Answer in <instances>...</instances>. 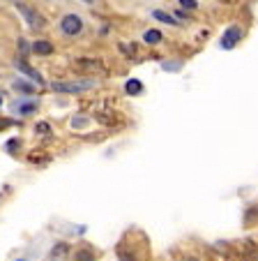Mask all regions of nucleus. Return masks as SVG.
I'll use <instances>...</instances> for the list:
<instances>
[{
  "instance_id": "1",
  "label": "nucleus",
  "mask_w": 258,
  "mask_h": 261,
  "mask_svg": "<svg viewBox=\"0 0 258 261\" xmlns=\"http://www.w3.org/2000/svg\"><path fill=\"white\" fill-rule=\"evenodd\" d=\"M93 86H95L93 79H83V81H65V84H51V90H53V93L76 95V93H83V90H90Z\"/></svg>"
},
{
  "instance_id": "2",
  "label": "nucleus",
  "mask_w": 258,
  "mask_h": 261,
  "mask_svg": "<svg viewBox=\"0 0 258 261\" xmlns=\"http://www.w3.org/2000/svg\"><path fill=\"white\" fill-rule=\"evenodd\" d=\"M74 67L83 74H102L106 72V65L99 58H76L74 60Z\"/></svg>"
},
{
  "instance_id": "3",
  "label": "nucleus",
  "mask_w": 258,
  "mask_h": 261,
  "mask_svg": "<svg viewBox=\"0 0 258 261\" xmlns=\"http://www.w3.org/2000/svg\"><path fill=\"white\" fill-rule=\"evenodd\" d=\"M60 30H63L65 35H69V37H76V35L83 30V21H81V16H76V14H67V16H63V21H60Z\"/></svg>"
},
{
  "instance_id": "4",
  "label": "nucleus",
  "mask_w": 258,
  "mask_h": 261,
  "mask_svg": "<svg viewBox=\"0 0 258 261\" xmlns=\"http://www.w3.org/2000/svg\"><path fill=\"white\" fill-rule=\"evenodd\" d=\"M16 7H19V12L23 14V19H25L28 25H33V28H42V25H44V19H42L30 5H25V3H16Z\"/></svg>"
},
{
  "instance_id": "5",
  "label": "nucleus",
  "mask_w": 258,
  "mask_h": 261,
  "mask_svg": "<svg viewBox=\"0 0 258 261\" xmlns=\"http://www.w3.org/2000/svg\"><path fill=\"white\" fill-rule=\"evenodd\" d=\"M240 40H242V28L231 25L224 33V37H221V46H224V49H235V44H238Z\"/></svg>"
},
{
  "instance_id": "6",
  "label": "nucleus",
  "mask_w": 258,
  "mask_h": 261,
  "mask_svg": "<svg viewBox=\"0 0 258 261\" xmlns=\"http://www.w3.org/2000/svg\"><path fill=\"white\" fill-rule=\"evenodd\" d=\"M12 109H14L19 116H30L37 111V102H33V99H21V102L12 104Z\"/></svg>"
},
{
  "instance_id": "7",
  "label": "nucleus",
  "mask_w": 258,
  "mask_h": 261,
  "mask_svg": "<svg viewBox=\"0 0 258 261\" xmlns=\"http://www.w3.org/2000/svg\"><path fill=\"white\" fill-rule=\"evenodd\" d=\"M14 65H16V67H19V69H21V72H23V74H25V76H30V79H33V81H35V84H39V86L44 84V79H42V74H37V72H35V69H33V67H30V65H28V63H25V60H21V58H19V60H16V63H14Z\"/></svg>"
},
{
  "instance_id": "8",
  "label": "nucleus",
  "mask_w": 258,
  "mask_h": 261,
  "mask_svg": "<svg viewBox=\"0 0 258 261\" xmlns=\"http://www.w3.org/2000/svg\"><path fill=\"white\" fill-rule=\"evenodd\" d=\"M30 51L37 56H49L51 51H53V44L46 40H39V42H33V46H30Z\"/></svg>"
},
{
  "instance_id": "9",
  "label": "nucleus",
  "mask_w": 258,
  "mask_h": 261,
  "mask_svg": "<svg viewBox=\"0 0 258 261\" xmlns=\"http://www.w3.org/2000/svg\"><path fill=\"white\" fill-rule=\"evenodd\" d=\"M125 93L127 95H141L143 93V84L138 79H129L125 84Z\"/></svg>"
},
{
  "instance_id": "10",
  "label": "nucleus",
  "mask_w": 258,
  "mask_h": 261,
  "mask_svg": "<svg viewBox=\"0 0 258 261\" xmlns=\"http://www.w3.org/2000/svg\"><path fill=\"white\" fill-rule=\"evenodd\" d=\"M152 16H155V19H157V21H161V23H168V25H178V19H176V16H170V14H166V12H161V10L152 12Z\"/></svg>"
},
{
  "instance_id": "11",
  "label": "nucleus",
  "mask_w": 258,
  "mask_h": 261,
  "mask_svg": "<svg viewBox=\"0 0 258 261\" xmlns=\"http://www.w3.org/2000/svg\"><path fill=\"white\" fill-rule=\"evenodd\" d=\"M143 40H146L148 44H159V42H161V33H159V30H148V33L143 35Z\"/></svg>"
},
{
  "instance_id": "12",
  "label": "nucleus",
  "mask_w": 258,
  "mask_h": 261,
  "mask_svg": "<svg viewBox=\"0 0 258 261\" xmlns=\"http://www.w3.org/2000/svg\"><path fill=\"white\" fill-rule=\"evenodd\" d=\"M76 261H95V254L90 250H78Z\"/></svg>"
},
{
  "instance_id": "13",
  "label": "nucleus",
  "mask_w": 258,
  "mask_h": 261,
  "mask_svg": "<svg viewBox=\"0 0 258 261\" xmlns=\"http://www.w3.org/2000/svg\"><path fill=\"white\" fill-rule=\"evenodd\" d=\"M14 88H16V90H21V93H28V95L35 90L33 86H30V84H23V81H14Z\"/></svg>"
},
{
  "instance_id": "14",
  "label": "nucleus",
  "mask_w": 258,
  "mask_h": 261,
  "mask_svg": "<svg viewBox=\"0 0 258 261\" xmlns=\"http://www.w3.org/2000/svg\"><path fill=\"white\" fill-rule=\"evenodd\" d=\"M65 252H69V247L65 245V243H60V245H55V247H53V252H51V256H63Z\"/></svg>"
},
{
  "instance_id": "15",
  "label": "nucleus",
  "mask_w": 258,
  "mask_h": 261,
  "mask_svg": "<svg viewBox=\"0 0 258 261\" xmlns=\"http://www.w3.org/2000/svg\"><path fill=\"white\" fill-rule=\"evenodd\" d=\"M180 7H185V10H196L198 3H196V0H180Z\"/></svg>"
},
{
  "instance_id": "16",
  "label": "nucleus",
  "mask_w": 258,
  "mask_h": 261,
  "mask_svg": "<svg viewBox=\"0 0 258 261\" xmlns=\"http://www.w3.org/2000/svg\"><path fill=\"white\" fill-rule=\"evenodd\" d=\"M19 146H21L19 139H12V141H7V150H10V153H12V150H19Z\"/></svg>"
},
{
  "instance_id": "17",
  "label": "nucleus",
  "mask_w": 258,
  "mask_h": 261,
  "mask_svg": "<svg viewBox=\"0 0 258 261\" xmlns=\"http://www.w3.org/2000/svg\"><path fill=\"white\" fill-rule=\"evenodd\" d=\"M37 132H39V134H49L51 127H49L46 123H37Z\"/></svg>"
},
{
  "instance_id": "18",
  "label": "nucleus",
  "mask_w": 258,
  "mask_h": 261,
  "mask_svg": "<svg viewBox=\"0 0 258 261\" xmlns=\"http://www.w3.org/2000/svg\"><path fill=\"white\" fill-rule=\"evenodd\" d=\"M83 3H95V0H83Z\"/></svg>"
},
{
  "instance_id": "19",
  "label": "nucleus",
  "mask_w": 258,
  "mask_h": 261,
  "mask_svg": "<svg viewBox=\"0 0 258 261\" xmlns=\"http://www.w3.org/2000/svg\"><path fill=\"white\" fill-rule=\"evenodd\" d=\"M0 104H3V97H0Z\"/></svg>"
},
{
  "instance_id": "20",
  "label": "nucleus",
  "mask_w": 258,
  "mask_h": 261,
  "mask_svg": "<svg viewBox=\"0 0 258 261\" xmlns=\"http://www.w3.org/2000/svg\"><path fill=\"white\" fill-rule=\"evenodd\" d=\"M224 3H228V0H224Z\"/></svg>"
},
{
  "instance_id": "21",
  "label": "nucleus",
  "mask_w": 258,
  "mask_h": 261,
  "mask_svg": "<svg viewBox=\"0 0 258 261\" xmlns=\"http://www.w3.org/2000/svg\"><path fill=\"white\" fill-rule=\"evenodd\" d=\"M187 261H191V259H187Z\"/></svg>"
},
{
  "instance_id": "22",
  "label": "nucleus",
  "mask_w": 258,
  "mask_h": 261,
  "mask_svg": "<svg viewBox=\"0 0 258 261\" xmlns=\"http://www.w3.org/2000/svg\"><path fill=\"white\" fill-rule=\"evenodd\" d=\"M19 261H23V259H19Z\"/></svg>"
}]
</instances>
